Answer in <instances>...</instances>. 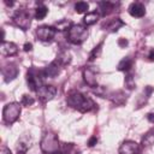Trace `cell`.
<instances>
[{
    "instance_id": "cell-1",
    "label": "cell",
    "mask_w": 154,
    "mask_h": 154,
    "mask_svg": "<svg viewBox=\"0 0 154 154\" xmlns=\"http://www.w3.org/2000/svg\"><path fill=\"white\" fill-rule=\"evenodd\" d=\"M66 102H67V105L70 107L79 111L82 113L89 112V111H91V109H94L96 107L95 102L90 97H88L84 94H82L79 91H76V90H72V91H70L67 94Z\"/></svg>"
},
{
    "instance_id": "cell-2",
    "label": "cell",
    "mask_w": 154,
    "mask_h": 154,
    "mask_svg": "<svg viewBox=\"0 0 154 154\" xmlns=\"http://www.w3.org/2000/svg\"><path fill=\"white\" fill-rule=\"evenodd\" d=\"M41 150L46 154H59L60 144L58 136L54 132H46L40 143Z\"/></svg>"
},
{
    "instance_id": "cell-3",
    "label": "cell",
    "mask_w": 154,
    "mask_h": 154,
    "mask_svg": "<svg viewBox=\"0 0 154 154\" xmlns=\"http://www.w3.org/2000/svg\"><path fill=\"white\" fill-rule=\"evenodd\" d=\"M88 29L81 24H72L67 30V40L73 45H81L88 38Z\"/></svg>"
},
{
    "instance_id": "cell-4",
    "label": "cell",
    "mask_w": 154,
    "mask_h": 154,
    "mask_svg": "<svg viewBox=\"0 0 154 154\" xmlns=\"http://www.w3.org/2000/svg\"><path fill=\"white\" fill-rule=\"evenodd\" d=\"M43 70H36L34 67H30L26 72V82L31 90L37 91L43 85V78H45Z\"/></svg>"
},
{
    "instance_id": "cell-5",
    "label": "cell",
    "mask_w": 154,
    "mask_h": 154,
    "mask_svg": "<svg viewBox=\"0 0 154 154\" xmlns=\"http://www.w3.org/2000/svg\"><path fill=\"white\" fill-rule=\"evenodd\" d=\"M20 116V103L18 102H10L2 109V119L4 123L7 125L13 124Z\"/></svg>"
},
{
    "instance_id": "cell-6",
    "label": "cell",
    "mask_w": 154,
    "mask_h": 154,
    "mask_svg": "<svg viewBox=\"0 0 154 154\" xmlns=\"http://www.w3.org/2000/svg\"><path fill=\"white\" fill-rule=\"evenodd\" d=\"M12 19H13L14 24L17 26H19L22 30H28L29 26H30V24H31V16L24 8L17 10L14 12V14L12 16Z\"/></svg>"
},
{
    "instance_id": "cell-7",
    "label": "cell",
    "mask_w": 154,
    "mask_h": 154,
    "mask_svg": "<svg viewBox=\"0 0 154 154\" xmlns=\"http://www.w3.org/2000/svg\"><path fill=\"white\" fill-rule=\"evenodd\" d=\"M57 29L55 26H51V25H41L36 29V36L38 40L43 41V42H48L52 41L55 36Z\"/></svg>"
},
{
    "instance_id": "cell-8",
    "label": "cell",
    "mask_w": 154,
    "mask_h": 154,
    "mask_svg": "<svg viewBox=\"0 0 154 154\" xmlns=\"http://www.w3.org/2000/svg\"><path fill=\"white\" fill-rule=\"evenodd\" d=\"M38 99L42 101V102H47V101H51L55 94H57V88L54 85H48V84H43L37 91H36Z\"/></svg>"
},
{
    "instance_id": "cell-9",
    "label": "cell",
    "mask_w": 154,
    "mask_h": 154,
    "mask_svg": "<svg viewBox=\"0 0 154 154\" xmlns=\"http://www.w3.org/2000/svg\"><path fill=\"white\" fill-rule=\"evenodd\" d=\"M140 144L135 141H124L119 147V154H138Z\"/></svg>"
},
{
    "instance_id": "cell-10",
    "label": "cell",
    "mask_w": 154,
    "mask_h": 154,
    "mask_svg": "<svg viewBox=\"0 0 154 154\" xmlns=\"http://www.w3.org/2000/svg\"><path fill=\"white\" fill-rule=\"evenodd\" d=\"M83 79L84 82L91 87V88H97V77L96 72L91 67H84L83 70Z\"/></svg>"
},
{
    "instance_id": "cell-11",
    "label": "cell",
    "mask_w": 154,
    "mask_h": 154,
    "mask_svg": "<svg viewBox=\"0 0 154 154\" xmlns=\"http://www.w3.org/2000/svg\"><path fill=\"white\" fill-rule=\"evenodd\" d=\"M18 75V69L16 67L14 64H8L2 69V76L5 82H11L13 81Z\"/></svg>"
},
{
    "instance_id": "cell-12",
    "label": "cell",
    "mask_w": 154,
    "mask_h": 154,
    "mask_svg": "<svg viewBox=\"0 0 154 154\" xmlns=\"http://www.w3.org/2000/svg\"><path fill=\"white\" fill-rule=\"evenodd\" d=\"M0 51H1V54L6 55V57H12V55H16L18 53V47L13 42H6V41H4L1 43Z\"/></svg>"
},
{
    "instance_id": "cell-13",
    "label": "cell",
    "mask_w": 154,
    "mask_h": 154,
    "mask_svg": "<svg viewBox=\"0 0 154 154\" xmlns=\"http://www.w3.org/2000/svg\"><path fill=\"white\" fill-rule=\"evenodd\" d=\"M129 13L132 17L141 18V17H143L146 14V8H144V6L141 2H132L129 6Z\"/></svg>"
},
{
    "instance_id": "cell-14",
    "label": "cell",
    "mask_w": 154,
    "mask_h": 154,
    "mask_svg": "<svg viewBox=\"0 0 154 154\" xmlns=\"http://www.w3.org/2000/svg\"><path fill=\"white\" fill-rule=\"evenodd\" d=\"M59 72H60V65H59L55 60L52 61L48 66H46V67L43 69V73H45V76H46V77H51V78L58 76Z\"/></svg>"
},
{
    "instance_id": "cell-15",
    "label": "cell",
    "mask_w": 154,
    "mask_h": 154,
    "mask_svg": "<svg viewBox=\"0 0 154 154\" xmlns=\"http://www.w3.org/2000/svg\"><path fill=\"white\" fill-rule=\"evenodd\" d=\"M108 96H109L111 101H112L113 103L118 105V106H122V105H124V103L126 102V95H125V93L122 91V90L113 91V93H111Z\"/></svg>"
},
{
    "instance_id": "cell-16",
    "label": "cell",
    "mask_w": 154,
    "mask_h": 154,
    "mask_svg": "<svg viewBox=\"0 0 154 154\" xmlns=\"http://www.w3.org/2000/svg\"><path fill=\"white\" fill-rule=\"evenodd\" d=\"M124 25V22L122 20V19H119V18H113V19H109L108 22H106L105 24H103V28H106L107 30H109L111 32H116V31H118V29L120 28V26H123Z\"/></svg>"
},
{
    "instance_id": "cell-17",
    "label": "cell",
    "mask_w": 154,
    "mask_h": 154,
    "mask_svg": "<svg viewBox=\"0 0 154 154\" xmlns=\"http://www.w3.org/2000/svg\"><path fill=\"white\" fill-rule=\"evenodd\" d=\"M116 7L114 2H109V1H103V2H99V13L101 16H106L108 13H111Z\"/></svg>"
},
{
    "instance_id": "cell-18",
    "label": "cell",
    "mask_w": 154,
    "mask_h": 154,
    "mask_svg": "<svg viewBox=\"0 0 154 154\" xmlns=\"http://www.w3.org/2000/svg\"><path fill=\"white\" fill-rule=\"evenodd\" d=\"M55 61H57L60 66H65V65L70 64V61H71V55H70V53H69L67 51H63V52H60V53L57 55Z\"/></svg>"
},
{
    "instance_id": "cell-19",
    "label": "cell",
    "mask_w": 154,
    "mask_h": 154,
    "mask_svg": "<svg viewBox=\"0 0 154 154\" xmlns=\"http://www.w3.org/2000/svg\"><path fill=\"white\" fill-rule=\"evenodd\" d=\"M99 18H100V13H99V12H96V11H94V12H88V13L84 16L83 22H84L85 25H93V24H95V23L99 20Z\"/></svg>"
},
{
    "instance_id": "cell-20",
    "label": "cell",
    "mask_w": 154,
    "mask_h": 154,
    "mask_svg": "<svg viewBox=\"0 0 154 154\" xmlns=\"http://www.w3.org/2000/svg\"><path fill=\"white\" fill-rule=\"evenodd\" d=\"M132 65H134L132 59L129 58V57H126V58H124V59H122V60L119 61V64H118V70H119V71H125V72H128V71H130V69L132 67Z\"/></svg>"
},
{
    "instance_id": "cell-21",
    "label": "cell",
    "mask_w": 154,
    "mask_h": 154,
    "mask_svg": "<svg viewBox=\"0 0 154 154\" xmlns=\"http://www.w3.org/2000/svg\"><path fill=\"white\" fill-rule=\"evenodd\" d=\"M141 144L143 147H150L154 144V130H149L147 134H144V136L142 137Z\"/></svg>"
},
{
    "instance_id": "cell-22",
    "label": "cell",
    "mask_w": 154,
    "mask_h": 154,
    "mask_svg": "<svg viewBox=\"0 0 154 154\" xmlns=\"http://www.w3.org/2000/svg\"><path fill=\"white\" fill-rule=\"evenodd\" d=\"M47 13H48V8L45 5H38L35 10V18L37 20H41L47 16Z\"/></svg>"
},
{
    "instance_id": "cell-23",
    "label": "cell",
    "mask_w": 154,
    "mask_h": 154,
    "mask_svg": "<svg viewBox=\"0 0 154 154\" xmlns=\"http://www.w3.org/2000/svg\"><path fill=\"white\" fill-rule=\"evenodd\" d=\"M102 45H103V42H100L96 47H94V49L90 52V54H89V61H93V60H95V59H97L100 55H101V52H102Z\"/></svg>"
},
{
    "instance_id": "cell-24",
    "label": "cell",
    "mask_w": 154,
    "mask_h": 154,
    "mask_svg": "<svg viewBox=\"0 0 154 154\" xmlns=\"http://www.w3.org/2000/svg\"><path fill=\"white\" fill-rule=\"evenodd\" d=\"M88 8H89V5H88V2H84V1H78L75 5V11L77 13H84L88 11Z\"/></svg>"
},
{
    "instance_id": "cell-25",
    "label": "cell",
    "mask_w": 154,
    "mask_h": 154,
    "mask_svg": "<svg viewBox=\"0 0 154 154\" xmlns=\"http://www.w3.org/2000/svg\"><path fill=\"white\" fill-rule=\"evenodd\" d=\"M71 26H72L71 22H69L66 19H63V20H60V22H58L55 24V29L57 30H69Z\"/></svg>"
},
{
    "instance_id": "cell-26",
    "label": "cell",
    "mask_w": 154,
    "mask_h": 154,
    "mask_svg": "<svg viewBox=\"0 0 154 154\" xmlns=\"http://www.w3.org/2000/svg\"><path fill=\"white\" fill-rule=\"evenodd\" d=\"M34 102H35V100H34L32 96H30V95H28V94H24V95L22 96L20 105H23V106H31Z\"/></svg>"
},
{
    "instance_id": "cell-27",
    "label": "cell",
    "mask_w": 154,
    "mask_h": 154,
    "mask_svg": "<svg viewBox=\"0 0 154 154\" xmlns=\"http://www.w3.org/2000/svg\"><path fill=\"white\" fill-rule=\"evenodd\" d=\"M125 84H126V87H128L129 89H132V88L135 87V81H134L132 75H128V76L125 77Z\"/></svg>"
},
{
    "instance_id": "cell-28",
    "label": "cell",
    "mask_w": 154,
    "mask_h": 154,
    "mask_svg": "<svg viewBox=\"0 0 154 154\" xmlns=\"http://www.w3.org/2000/svg\"><path fill=\"white\" fill-rule=\"evenodd\" d=\"M96 142H97V138H96L95 136H93V137L89 138V141H88V146H89V147H94V146L96 144Z\"/></svg>"
},
{
    "instance_id": "cell-29",
    "label": "cell",
    "mask_w": 154,
    "mask_h": 154,
    "mask_svg": "<svg viewBox=\"0 0 154 154\" xmlns=\"http://www.w3.org/2000/svg\"><path fill=\"white\" fill-rule=\"evenodd\" d=\"M0 154H12V152H11L7 147L2 146V147H1V149H0Z\"/></svg>"
},
{
    "instance_id": "cell-30",
    "label": "cell",
    "mask_w": 154,
    "mask_h": 154,
    "mask_svg": "<svg viewBox=\"0 0 154 154\" xmlns=\"http://www.w3.org/2000/svg\"><path fill=\"white\" fill-rule=\"evenodd\" d=\"M118 45H119L120 47H125V46L128 45V41H126L125 38H119V40H118Z\"/></svg>"
},
{
    "instance_id": "cell-31",
    "label": "cell",
    "mask_w": 154,
    "mask_h": 154,
    "mask_svg": "<svg viewBox=\"0 0 154 154\" xmlns=\"http://www.w3.org/2000/svg\"><path fill=\"white\" fill-rule=\"evenodd\" d=\"M23 48H24V51H25V52H30V51L32 49V45H31V43H29V42H26V43L24 45V47H23Z\"/></svg>"
},
{
    "instance_id": "cell-32",
    "label": "cell",
    "mask_w": 154,
    "mask_h": 154,
    "mask_svg": "<svg viewBox=\"0 0 154 154\" xmlns=\"http://www.w3.org/2000/svg\"><path fill=\"white\" fill-rule=\"evenodd\" d=\"M147 119L150 122V123H154V113L152 112V113H148L147 114Z\"/></svg>"
},
{
    "instance_id": "cell-33",
    "label": "cell",
    "mask_w": 154,
    "mask_h": 154,
    "mask_svg": "<svg viewBox=\"0 0 154 154\" xmlns=\"http://www.w3.org/2000/svg\"><path fill=\"white\" fill-rule=\"evenodd\" d=\"M148 58H149V60H154V48L153 49H150V52H149V54H148Z\"/></svg>"
},
{
    "instance_id": "cell-34",
    "label": "cell",
    "mask_w": 154,
    "mask_h": 154,
    "mask_svg": "<svg viewBox=\"0 0 154 154\" xmlns=\"http://www.w3.org/2000/svg\"><path fill=\"white\" fill-rule=\"evenodd\" d=\"M18 154H25V153H18Z\"/></svg>"
}]
</instances>
